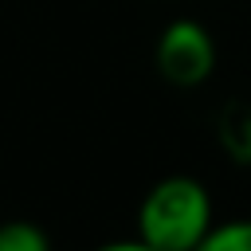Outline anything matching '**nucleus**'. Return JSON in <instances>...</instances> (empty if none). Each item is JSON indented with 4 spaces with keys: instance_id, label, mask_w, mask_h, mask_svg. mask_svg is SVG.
<instances>
[{
    "instance_id": "obj_1",
    "label": "nucleus",
    "mask_w": 251,
    "mask_h": 251,
    "mask_svg": "<svg viewBox=\"0 0 251 251\" xmlns=\"http://www.w3.org/2000/svg\"><path fill=\"white\" fill-rule=\"evenodd\" d=\"M212 224L216 216L208 188L184 173L161 176L137 204V239L161 251H192Z\"/></svg>"
},
{
    "instance_id": "obj_2",
    "label": "nucleus",
    "mask_w": 251,
    "mask_h": 251,
    "mask_svg": "<svg viewBox=\"0 0 251 251\" xmlns=\"http://www.w3.org/2000/svg\"><path fill=\"white\" fill-rule=\"evenodd\" d=\"M153 63L173 86H200L216 71V39L200 20H173L157 35Z\"/></svg>"
},
{
    "instance_id": "obj_3",
    "label": "nucleus",
    "mask_w": 251,
    "mask_h": 251,
    "mask_svg": "<svg viewBox=\"0 0 251 251\" xmlns=\"http://www.w3.org/2000/svg\"><path fill=\"white\" fill-rule=\"evenodd\" d=\"M220 145L235 165H251V106H231L220 118Z\"/></svg>"
},
{
    "instance_id": "obj_4",
    "label": "nucleus",
    "mask_w": 251,
    "mask_h": 251,
    "mask_svg": "<svg viewBox=\"0 0 251 251\" xmlns=\"http://www.w3.org/2000/svg\"><path fill=\"white\" fill-rule=\"evenodd\" d=\"M192 251H251V220H220Z\"/></svg>"
},
{
    "instance_id": "obj_5",
    "label": "nucleus",
    "mask_w": 251,
    "mask_h": 251,
    "mask_svg": "<svg viewBox=\"0 0 251 251\" xmlns=\"http://www.w3.org/2000/svg\"><path fill=\"white\" fill-rule=\"evenodd\" d=\"M0 251H51V235L31 220H4L0 224Z\"/></svg>"
},
{
    "instance_id": "obj_6",
    "label": "nucleus",
    "mask_w": 251,
    "mask_h": 251,
    "mask_svg": "<svg viewBox=\"0 0 251 251\" xmlns=\"http://www.w3.org/2000/svg\"><path fill=\"white\" fill-rule=\"evenodd\" d=\"M94 251H161V247H153V243H145V239H114V243H102V247H94Z\"/></svg>"
}]
</instances>
